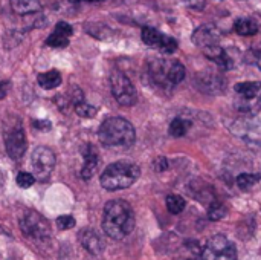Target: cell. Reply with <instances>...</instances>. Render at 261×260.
<instances>
[{"instance_id": "obj_1", "label": "cell", "mask_w": 261, "mask_h": 260, "mask_svg": "<svg viewBox=\"0 0 261 260\" xmlns=\"http://www.w3.org/2000/svg\"><path fill=\"white\" fill-rule=\"evenodd\" d=\"M135 228V213L128 202L122 199H115L106 204L102 213V230L104 233L115 239L121 241L127 238Z\"/></svg>"}, {"instance_id": "obj_2", "label": "cell", "mask_w": 261, "mask_h": 260, "mask_svg": "<svg viewBox=\"0 0 261 260\" xmlns=\"http://www.w3.org/2000/svg\"><path fill=\"white\" fill-rule=\"evenodd\" d=\"M99 141L109 149H130L135 144L136 132L130 121L113 116L106 120L98 130Z\"/></svg>"}, {"instance_id": "obj_3", "label": "cell", "mask_w": 261, "mask_h": 260, "mask_svg": "<svg viewBox=\"0 0 261 260\" xmlns=\"http://www.w3.org/2000/svg\"><path fill=\"white\" fill-rule=\"evenodd\" d=\"M141 175L139 166L130 161H118L110 164L101 175V185L109 192L124 190L132 187Z\"/></svg>"}, {"instance_id": "obj_4", "label": "cell", "mask_w": 261, "mask_h": 260, "mask_svg": "<svg viewBox=\"0 0 261 260\" xmlns=\"http://www.w3.org/2000/svg\"><path fill=\"white\" fill-rule=\"evenodd\" d=\"M185 66L180 61L158 60L150 64V77L161 87L176 86L185 78Z\"/></svg>"}, {"instance_id": "obj_5", "label": "cell", "mask_w": 261, "mask_h": 260, "mask_svg": "<svg viewBox=\"0 0 261 260\" xmlns=\"http://www.w3.org/2000/svg\"><path fill=\"white\" fill-rule=\"evenodd\" d=\"M20 230L29 241L38 242V244L49 242V239L52 236L49 222L37 211H26L21 216Z\"/></svg>"}, {"instance_id": "obj_6", "label": "cell", "mask_w": 261, "mask_h": 260, "mask_svg": "<svg viewBox=\"0 0 261 260\" xmlns=\"http://www.w3.org/2000/svg\"><path fill=\"white\" fill-rule=\"evenodd\" d=\"M203 260H237L236 245L222 234L213 236L202 250Z\"/></svg>"}, {"instance_id": "obj_7", "label": "cell", "mask_w": 261, "mask_h": 260, "mask_svg": "<svg viewBox=\"0 0 261 260\" xmlns=\"http://www.w3.org/2000/svg\"><path fill=\"white\" fill-rule=\"evenodd\" d=\"M110 86H112V93H113L115 100L121 106L130 107V106L136 104V101H138L136 87L133 86V83L130 81V78L125 74L115 70L110 75Z\"/></svg>"}, {"instance_id": "obj_8", "label": "cell", "mask_w": 261, "mask_h": 260, "mask_svg": "<svg viewBox=\"0 0 261 260\" xmlns=\"http://www.w3.org/2000/svg\"><path fill=\"white\" fill-rule=\"evenodd\" d=\"M31 164L37 181H47L55 167V155L47 147H37L32 152Z\"/></svg>"}, {"instance_id": "obj_9", "label": "cell", "mask_w": 261, "mask_h": 260, "mask_svg": "<svg viewBox=\"0 0 261 260\" xmlns=\"http://www.w3.org/2000/svg\"><path fill=\"white\" fill-rule=\"evenodd\" d=\"M5 146L8 156L14 161H20L26 152V136L20 123L9 124L5 130Z\"/></svg>"}, {"instance_id": "obj_10", "label": "cell", "mask_w": 261, "mask_h": 260, "mask_svg": "<svg viewBox=\"0 0 261 260\" xmlns=\"http://www.w3.org/2000/svg\"><path fill=\"white\" fill-rule=\"evenodd\" d=\"M220 31L213 26V25H203L200 28H197L193 34V41L196 46L199 48H208L213 44H219L220 41Z\"/></svg>"}, {"instance_id": "obj_11", "label": "cell", "mask_w": 261, "mask_h": 260, "mask_svg": "<svg viewBox=\"0 0 261 260\" xmlns=\"http://www.w3.org/2000/svg\"><path fill=\"white\" fill-rule=\"evenodd\" d=\"M78 239H80V244L83 245V248L87 250L90 254H101L104 250V242H102L101 236L92 228L81 230L78 233Z\"/></svg>"}, {"instance_id": "obj_12", "label": "cell", "mask_w": 261, "mask_h": 260, "mask_svg": "<svg viewBox=\"0 0 261 260\" xmlns=\"http://www.w3.org/2000/svg\"><path fill=\"white\" fill-rule=\"evenodd\" d=\"M196 83L200 90L206 93H220L225 89V80L217 74H199Z\"/></svg>"}, {"instance_id": "obj_13", "label": "cell", "mask_w": 261, "mask_h": 260, "mask_svg": "<svg viewBox=\"0 0 261 260\" xmlns=\"http://www.w3.org/2000/svg\"><path fill=\"white\" fill-rule=\"evenodd\" d=\"M83 156H84V164H83V169H81V178L83 179H90L98 170L99 156H98L96 149L92 144H87L83 149Z\"/></svg>"}, {"instance_id": "obj_14", "label": "cell", "mask_w": 261, "mask_h": 260, "mask_svg": "<svg viewBox=\"0 0 261 260\" xmlns=\"http://www.w3.org/2000/svg\"><path fill=\"white\" fill-rule=\"evenodd\" d=\"M203 54L206 55V58H210L211 61H214L222 69H231L234 66L232 64V58L219 44H213V46L203 48Z\"/></svg>"}, {"instance_id": "obj_15", "label": "cell", "mask_w": 261, "mask_h": 260, "mask_svg": "<svg viewBox=\"0 0 261 260\" xmlns=\"http://www.w3.org/2000/svg\"><path fill=\"white\" fill-rule=\"evenodd\" d=\"M11 6L20 15L35 14L41 9V3L38 0H11Z\"/></svg>"}, {"instance_id": "obj_16", "label": "cell", "mask_w": 261, "mask_h": 260, "mask_svg": "<svg viewBox=\"0 0 261 260\" xmlns=\"http://www.w3.org/2000/svg\"><path fill=\"white\" fill-rule=\"evenodd\" d=\"M234 89H236V93H239V97L254 98L260 95L261 83L260 81H243V83H237Z\"/></svg>"}, {"instance_id": "obj_17", "label": "cell", "mask_w": 261, "mask_h": 260, "mask_svg": "<svg viewBox=\"0 0 261 260\" xmlns=\"http://www.w3.org/2000/svg\"><path fill=\"white\" fill-rule=\"evenodd\" d=\"M236 107L237 110L243 112V113H249V115H255L257 112L261 110V100L258 97L254 98H243L239 97L236 101Z\"/></svg>"}, {"instance_id": "obj_18", "label": "cell", "mask_w": 261, "mask_h": 260, "mask_svg": "<svg viewBox=\"0 0 261 260\" xmlns=\"http://www.w3.org/2000/svg\"><path fill=\"white\" fill-rule=\"evenodd\" d=\"M162 38H164V34L159 32L156 28H151V26H145L142 28V41L150 46V48H161V43H162Z\"/></svg>"}, {"instance_id": "obj_19", "label": "cell", "mask_w": 261, "mask_h": 260, "mask_svg": "<svg viewBox=\"0 0 261 260\" xmlns=\"http://www.w3.org/2000/svg\"><path fill=\"white\" fill-rule=\"evenodd\" d=\"M37 81L43 89H55L61 83V75L58 70H47V72L40 74Z\"/></svg>"}, {"instance_id": "obj_20", "label": "cell", "mask_w": 261, "mask_h": 260, "mask_svg": "<svg viewBox=\"0 0 261 260\" xmlns=\"http://www.w3.org/2000/svg\"><path fill=\"white\" fill-rule=\"evenodd\" d=\"M236 32L240 34V35H255L258 32V25L252 20V18H246V17H242L236 21V26H234Z\"/></svg>"}, {"instance_id": "obj_21", "label": "cell", "mask_w": 261, "mask_h": 260, "mask_svg": "<svg viewBox=\"0 0 261 260\" xmlns=\"http://www.w3.org/2000/svg\"><path fill=\"white\" fill-rule=\"evenodd\" d=\"M261 181L260 173H242L237 176V187L240 190H249Z\"/></svg>"}, {"instance_id": "obj_22", "label": "cell", "mask_w": 261, "mask_h": 260, "mask_svg": "<svg viewBox=\"0 0 261 260\" xmlns=\"http://www.w3.org/2000/svg\"><path fill=\"white\" fill-rule=\"evenodd\" d=\"M188 129H190V123L188 121H185L184 118H176V120L171 121L168 132H170L171 136L180 138V136H184L188 132Z\"/></svg>"}, {"instance_id": "obj_23", "label": "cell", "mask_w": 261, "mask_h": 260, "mask_svg": "<svg viewBox=\"0 0 261 260\" xmlns=\"http://www.w3.org/2000/svg\"><path fill=\"white\" fill-rule=\"evenodd\" d=\"M185 205H187L185 199H184L182 196H179V195H170V196L167 198V208H168V211H170L171 215H179V213H182V211L185 210Z\"/></svg>"}, {"instance_id": "obj_24", "label": "cell", "mask_w": 261, "mask_h": 260, "mask_svg": "<svg viewBox=\"0 0 261 260\" xmlns=\"http://www.w3.org/2000/svg\"><path fill=\"white\" fill-rule=\"evenodd\" d=\"M226 216V208L220 202H213L208 208V218L211 221H220Z\"/></svg>"}, {"instance_id": "obj_25", "label": "cell", "mask_w": 261, "mask_h": 260, "mask_svg": "<svg viewBox=\"0 0 261 260\" xmlns=\"http://www.w3.org/2000/svg\"><path fill=\"white\" fill-rule=\"evenodd\" d=\"M75 112L81 118H93L96 115V109L93 106L87 104L86 101H81V103L75 104Z\"/></svg>"}, {"instance_id": "obj_26", "label": "cell", "mask_w": 261, "mask_h": 260, "mask_svg": "<svg viewBox=\"0 0 261 260\" xmlns=\"http://www.w3.org/2000/svg\"><path fill=\"white\" fill-rule=\"evenodd\" d=\"M46 44H49L52 48H66L69 44V38L61 35V34H58V32H54V34H50L47 37Z\"/></svg>"}, {"instance_id": "obj_27", "label": "cell", "mask_w": 261, "mask_h": 260, "mask_svg": "<svg viewBox=\"0 0 261 260\" xmlns=\"http://www.w3.org/2000/svg\"><path fill=\"white\" fill-rule=\"evenodd\" d=\"M35 182V176L28 172H20L17 175V185L21 188H29Z\"/></svg>"}, {"instance_id": "obj_28", "label": "cell", "mask_w": 261, "mask_h": 260, "mask_svg": "<svg viewBox=\"0 0 261 260\" xmlns=\"http://www.w3.org/2000/svg\"><path fill=\"white\" fill-rule=\"evenodd\" d=\"M159 49H161L162 52H165V54H173V52L177 49V41H176L173 37H170V35H164Z\"/></svg>"}, {"instance_id": "obj_29", "label": "cell", "mask_w": 261, "mask_h": 260, "mask_svg": "<svg viewBox=\"0 0 261 260\" xmlns=\"http://www.w3.org/2000/svg\"><path fill=\"white\" fill-rule=\"evenodd\" d=\"M57 225L60 230H70L75 227V219L73 216H69V215H63L57 219Z\"/></svg>"}, {"instance_id": "obj_30", "label": "cell", "mask_w": 261, "mask_h": 260, "mask_svg": "<svg viewBox=\"0 0 261 260\" xmlns=\"http://www.w3.org/2000/svg\"><path fill=\"white\" fill-rule=\"evenodd\" d=\"M55 32H58V34H61V35H64V37H70V35L73 34V29H72V26H70L69 23H66V21H58L57 26H55Z\"/></svg>"}, {"instance_id": "obj_31", "label": "cell", "mask_w": 261, "mask_h": 260, "mask_svg": "<svg viewBox=\"0 0 261 260\" xmlns=\"http://www.w3.org/2000/svg\"><path fill=\"white\" fill-rule=\"evenodd\" d=\"M81 101H84V93H83V90L78 86H73L70 89V103L75 106V104H78Z\"/></svg>"}, {"instance_id": "obj_32", "label": "cell", "mask_w": 261, "mask_h": 260, "mask_svg": "<svg viewBox=\"0 0 261 260\" xmlns=\"http://www.w3.org/2000/svg\"><path fill=\"white\" fill-rule=\"evenodd\" d=\"M154 169H156V172H159V173L165 172V170L168 169V161H167V158H158V159L154 161Z\"/></svg>"}, {"instance_id": "obj_33", "label": "cell", "mask_w": 261, "mask_h": 260, "mask_svg": "<svg viewBox=\"0 0 261 260\" xmlns=\"http://www.w3.org/2000/svg\"><path fill=\"white\" fill-rule=\"evenodd\" d=\"M9 87H11V81L5 80V81H0V100H3L8 92H9Z\"/></svg>"}, {"instance_id": "obj_34", "label": "cell", "mask_w": 261, "mask_h": 260, "mask_svg": "<svg viewBox=\"0 0 261 260\" xmlns=\"http://www.w3.org/2000/svg\"><path fill=\"white\" fill-rule=\"evenodd\" d=\"M34 127L40 129V130H49L50 129V123L46 121V120H37V121H34Z\"/></svg>"}, {"instance_id": "obj_35", "label": "cell", "mask_w": 261, "mask_h": 260, "mask_svg": "<svg viewBox=\"0 0 261 260\" xmlns=\"http://www.w3.org/2000/svg\"><path fill=\"white\" fill-rule=\"evenodd\" d=\"M69 2H72V3H80L81 0H69Z\"/></svg>"}, {"instance_id": "obj_36", "label": "cell", "mask_w": 261, "mask_h": 260, "mask_svg": "<svg viewBox=\"0 0 261 260\" xmlns=\"http://www.w3.org/2000/svg\"><path fill=\"white\" fill-rule=\"evenodd\" d=\"M87 2H92V3H95V2H102V0H87Z\"/></svg>"}, {"instance_id": "obj_37", "label": "cell", "mask_w": 261, "mask_h": 260, "mask_svg": "<svg viewBox=\"0 0 261 260\" xmlns=\"http://www.w3.org/2000/svg\"><path fill=\"white\" fill-rule=\"evenodd\" d=\"M258 61H260V67H261V58H258Z\"/></svg>"}, {"instance_id": "obj_38", "label": "cell", "mask_w": 261, "mask_h": 260, "mask_svg": "<svg viewBox=\"0 0 261 260\" xmlns=\"http://www.w3.org/2000/svg\"><path fill=\"white\" fill-rule=\"evenodd\" d=\"M258 98H260V100H261V92H260V95H258Z\"/></svg>"}]
</instances>
